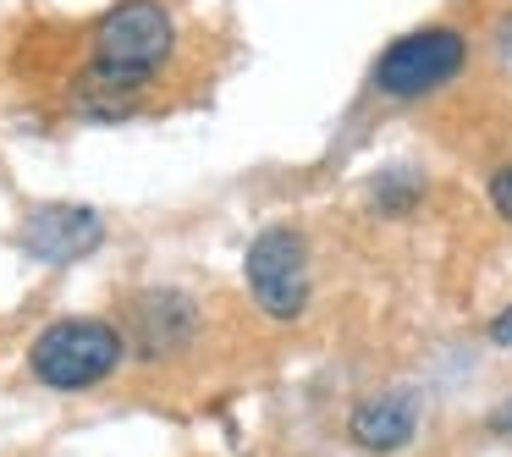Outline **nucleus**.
Here are the masks:
<instances>
[{
	"mask_svg": "<svg viewBox=\"0 0 512 457\" xmlns=\"http://www.w3.org/2000/svg\"><path fill=\"white\" fill-rule=\"evenodd\" d=\"M463 61H468L463 28L424 23V28H413V34H397L375 56L369 89H375L380 100H391V105H408V100H424V94L446 89V83L463 72Z\"/></svg>",
	"mask_w": 512,
	"mask_h": 457,
	"instance_id": "obj_3",
	"label": "nucleus"
},
{
	"mask_svg": "<svg viewBox=\"0 0 512 457\" xmlns=\"http://www.w3.org/2000/svg\"><path fill=\"white\" fill-rule=\"evenodd\" d=\"M496 50H501V61H507V67H512V12H507V17H501V23H496Z\"/></svg>",
	"mask_w": 512,
	"mask_h": 457,
	"instance_id": "obj_11",
	"label": "nucleus"
},
{
	"mask_svg": "<svg viewBox=\"0 0 512 457\" xmlns=\"http://www.w3.org/2000/svg\"><path fill=\"white\" fill-rule=\"evenodd\" d=\"M122 353H127L122 325L72 314V320H56L34 336V347H28V375H34L39 386L72 397V391H89V386H100V380H111L116 364H122Z\"/></svg>",
	"mask_w": 512,
	"mask_h": 457,
	"instance_id": "obj_2",
	"label": "nucleus"
},
{
	"mask_svg": "<svg viewBox=\"0 0 512 457\" xmlns=\"http://www.w3.org/2000/svg\"><path fill=\"white\" fill-rule=\"evenodd\" d=\"M485 193H490V210H496L501 221L512 226V160H507V166H496V171H490Z\"/></svg>",
	"mask_w": 512,
	"mask_h": 457,
	"instance_id": "obj_9",
	"label": "nucleus"
},
{
	"mask_svg": "<svg viewBox=\"0 0 512 457\" xmlns=\"http://www.w3.org/2000/svg\"><path fill=\"white\" fill-rule=\"evenodd\" d=\"M177 50V23L160 0H116L94 23L89 61L72 78V111L89 122H122L138 94L160 78Z\"/></svg>",
	"mask_w": 512,
	"mask_h": 457,
	"instance_id": "obj_1",
	"label": "nucleus"
},
{
	"mask_svg": "<svg viewBox=\"0 0 512 457\" xmlns=\"http://www.w3.org/2000/svg\"><path fill=\"white\" fill-rule=\"evenodd\" d=\"M243 281H248V298L270 314V320H298L309 309V237L298 226L276 221L265 232H254L243 254Z\"/></svg>",
	"mask_w": 512,
	"mask_h": 457,
	"instance_id": "obj_4",
	"label": "nucleus"
},
{
	"mask_svg": "<svg viewBox=\"0 0 512 457\" xmlns=\"http://www.w3.org/2000/svg\"><path fill=\"white\" fill-rule=\"evenodd\" d=\"M490 342H496V347H512V303L496 314V320H490Z\"/></svg>",
	"mask_w": 512,
	"mask_h": 457,
	"instance_id": "obj_10",
	"label": "nucleus"
},
{
	"mask_svg": "<svg viewBox=\"0 0 512 457\" xmlns=\"http://www.w3.org/2000/svg\"><path fill=\"white\" fill-rule=\"evenodd\" d=\"M127 347L149 364L177 358L188 342H199V303L177 287H149L127 303Z\"/></svg>",
	"mask_w": 512,
	"mask_h": 457,
	"instance_id": "obj_6",
	"label": "nucleus"
},
{
	"mask_svg": "<svg viewBox=\"0 0 512 457\" xmlns=\"http://www.w3.org/2000/svg\"><path fill=\"white\" fill-rule=\"evenodd\" d=\"M413 430H419V402H413L408 391H380V397L358 402L353 419H347L353 446H364V452H375V457L402 452V446L413 441Z\"/></svg>",
	"mask_w": 512,
	"mask_h": 457,
	"instance_id": "obj_7",
	"label": "nucleus"
},
{
	"mask_svg": "<svg viewBox=\"0 0 512 457\" xmlns=\"http://www.w3.org/2000/svg\"><path fill=\"white\" fill-rule=\"evenodd\" d=\"M424 204V177L408 166H391L369 182V210L375 215H413Z\"/></svg>",
	"mask_w": 512,
	"mask_h": 457,
	"instance_id": "obj_8",
	"label": "nucleus"
},
{
	"mask_svg": "<svg viewBox=\"0 0 512 457\" xmlns=\"http://www.w3.org/2000/svg\"><path fill=\"white\" fill-rule=\"evenodd\" d=\"M501 424H507V430H512V402H507V413H501Z\"/></svg>",
	"mask_w": 512,
	"mask_h": 457,
	"instance_id": "obj_12",
	"label": "nucleus"
},
{
	"mask_svg": "<svg viewBox=\"0 0 512 457\" xmlns=\"http://www.w3.org/2000/svg\"><path fill=\"white\" fill-rule=\"evenodd\" d=\"M105 237V215L94 204H34L17 221V248L39 265H78Z\"/></svg>",
	"mask_w": 512,
	"mask_h": 457,
	"instance_id": "obj_5",
	"label": "nucleus"
}]
</instances>
